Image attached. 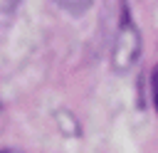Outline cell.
<instances>
[{"mask_svg": "<svg viewBox=\"0 0 158 153\" xmlns=\"http://www.w3.org/2000/svg\"><path fill=\"white\" fill-rule=\"evenodd\" d=\"M138 57H141V32L136 22L131 20V12L123 7L116 39H114V49H111V67L116 72H128L138 62Z\"/></svg>", "mask_w": 158, "mask_h": 153, "instance_id": "6da1fadb", "label": "cell"}, {"mask_svg": "<svg viewBox=\"0 0 158 153\" xmlns=\"http://www.w3.org/2000/svg\"><path fill=\"white\" fill-rule=\"evenodd\" d=\"M54 2L59 7H64L67 12H72V15H81V12H86L91 7L94 0H54Z\"/></svg>", "mask_w": 158, "mask_h": 153, "instance_id": "7a4b0ae2", "label": "cell"}, {"mask_svg": "<svg viewBox=\"0 0 158 153\" xmlns=\"http://www.w3.org/2000/svg\"><path fill=\"white\" fill-rule=\"evenodd\" d=\"M22 0H0V12H12Z\"/></svg>", "mask_w": 158, "mask_h": 153, "instance_id": "3957f363", "label": "cell"}, {"mask_svg": "<svg viewBox=\"0 0 158 153\" xmlns=\"http://www.w3.org/2000/svg\"><path fill=\"white\" fill-rule=\"evenodd\" d=\"M153 94H156V104H158V72H156V76H153ZM158 109V106H156Z\"/></svg>", "mask_w": 158, "mask_h": 153, "instance_id": "277c9868", "label": "cell"}]
</instances>
